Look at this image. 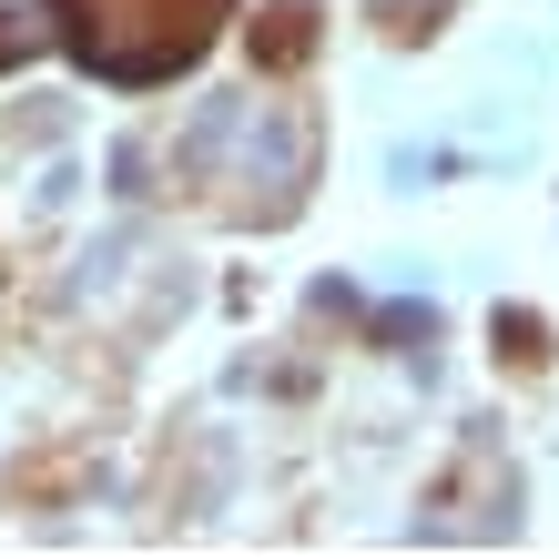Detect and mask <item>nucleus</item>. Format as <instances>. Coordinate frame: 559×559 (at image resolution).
Instances as JSON below:
<instances>
[{
    "mask_svg": "<svg viewBox=\"0 0 559 559\" xmlns=\"http://www.w3.org/2000/svg\"><path fill=\"white\" fill-rule=\"evenodd\" d=\"M254 61H265V72H295V61H316V11H306V0H275V11L254 21Z\"/></svg>",
    "mask_w": 559,
    "mask_h": 559,
    "instance_id": "obj_1",
    "label": "nucleus"
},
{
    "mask_svg": "<svg viewBox=\"0 0 559 559\" xmlns=\"http://www.w3.org/2000/svg\"><path fill=\"white\" fill-rule=\"evenodd\" d=\"M427 346V336H438V306H427V295H417V306H377V346Z\"/></svg>",
    "mask_w": 559,
    "mask_h": 559,
    "instance_id": "obj_2",
    "label": "nucleus"
},
{
    "mask_svg": "<svg viewBox=\"0 0 559 559\" xmlns=\"http://www.w3.org/2000/svg\"><path fill=\"white\" fill-rule=\"evenodd\" d=\"M499 336H509V356H519V367H539V356H549V346H539V316H519V306L499 316Z\"/></svg>",
    "mask_w": 559,
    "mask_h": 559,
    "instance_id": "obj_3",
    "label": "nucleus"
},
{
    "mask_svg": "<svg viewBox=\"0 0 559 559\" xmlns=\"http://www.w3.org/2000/svg\"><path fill=\"white\" fill-rule=\"evenodd\" d=\"M21 51H31V31H21L11 11H0V61H21Z\"/></svg>",
    "mask_w": 559,
    "mask_h": 559,
    "instance_id": "obj_4",
    "label": "nucleus"
}]
</instances>
